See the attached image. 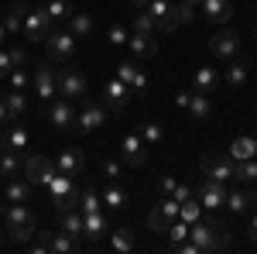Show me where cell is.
<instances>
[{
    "mask_svg": "<svg viewBox=\"0 0 257 254\" xmlns=\"http://www.w3.org/2000/svg\"><path fill=\"white\" fill-rule=\"evenodd\" d=\"M134 31H138V35H155V31H158V28H155V18H151L148 11H138V14H134Z\"/></svg>",
    "mask_w": 257,
    "mask_h": 254,
    "instance_id": "f6af8a7d",
    "label": "cell"
},
{
    "mask_svg": "<svg viewBox=\"0 0 257 254\" xmlns=\"http://www.w3.org/2000/svg\"><path fill=\"white\" fill-rule=\"evenodd\" d=\"M35 230H38L35 220H31V223H14V227H7V240H14V244H28V240H35Z\"/></svg>",
    "mask_w": 257,
    "mask_h": 254,
    "instance_id": "836d02e7",
    "label": "cell"
},
{
    "mask_svg": "<svg viewBox=\"0 0 257 254\" xmlns=\"http://www.w3.org/2000/svg\"><path fill=\"white\" fill-rule=\"evenodd\" d=\"M82 244L79 240H72L69 234H62V230H55V234L48 237V251L52 254H72V251H79Z\"/></svg>",
    "mask_w": 257,
    "mask_h": 254,
    "instance_id": "4dcf8cb0",
    "label": "cell"
},
{
    "mask_svg": "<svg viewBox=\"0 0 257 254\" xmlns=\"http://www.w3.org/2000/svg\"><path fill=\"white\" fill-rule=\"evenodd\" d=\"M21 35L28 41H45L52 35V18L45 14V7H28L24 24H21Z\"/></svg>",
    "mask_w": 257,
    "mask_h": 254,
    "instance_id": "5b68a950",
    "label": "cell"
},
{
    "mask_svg": "<svg viewBox=\"0 0 257 254\" xmlns=\"http://www.w3.org/2000/svg\"><path fill=\"white\" fill-rule=\"evenodd\" d=\"M237 45H240V35L233 28H219L216 35L209 38V52H213L216 59H233V55H237Z\"/></svg>",
    "mask_w": 257,
    "mask_h": 254,
    "instance_id": "4fadbf2b",
    "label": "cell"
},
{
    "mask_svg": "<svg viewBox=\"0 0 257 254\" xmlns=\"http://www.w3.org/2000/svg\"><path fill=\"white\" fill-rule=\"evenodd\" d=\"M134 247H138V237H134V230H131V227H117V230H110V251L131 254Z\"/></svg>",
    "mask_w": 257,
    "mask_h": 254,
    "instance_id": "44dd1931",
    "label": "cell"
},
{
    "mask_svg": "<svg viewBox=\"0 0 257 254\" xmlns=\"http://www.w3.org/2000/svg\"><path fill=\"white\" fill-rule=\"evenodd\" d=\"M96 210H103V196L93 186H86L82 189V199H79V213H96Z\"/></svg>",
    "mask_w": 257,
    "mask_h": 254,
    "instance_id": "74e56055",
    "label": "cell"
},
{
    "mask_svg": "<svg viewBox=\"0 0 257 254\" xmlns=\"http://www.w3.org/2000/svg\"><path fill=\"white\" fill-rule=\"evenodd\" d=\"M28 196H31V182L28 179H18V176L7 179V189H4L7 203H28Z\"/></svg>",
    "mask_w": 257,
    "mask_h": 254,
    "instance_id": "cb8c5ba5",
    "label": "cell"
},
{
    "mask_svg": "<svg viewBox=\"0 0 257 254\" xmlns=\"http://www.w3.org/2000/svg\"><path fill=\"white\" fill-rule=\"evenodd\" d=\"M230 213H247V206H250V199H247V189H233V193H226V203H223Z\"/></svg>",
    "mask_w": 257,
    "mask_h": 254,
    "instance_id": "60d3db41",
    "label": "cell"
},
{
    "mask_svg": "<svg viewBox=\"0 0 257 254\" xmlns=\"http://www.w3.org/2000/svg\"><path fill=\"white\" fill-rule=\"evenodd\" d=\"M0 120H11L7 117V103H4V97H0Z\"/></svg>",
    "mask_w": 257,
    "mask_h": 254,
    "instance_id": "6f0895ef",
    "label": "cell"
},
{
    "mask_svg": "<svg viewBox=\"0 0 257 254\" xmlns=\"http://www.w3.org/2000/svg\"><path fill=\"white\" fill-rule=\"evenodd\" d=\"M247 199H250V203H257V182H254V189H247Z\"/></svg>",
    "mask_w": 257,
    "mask_h": 254,
    "instance_id": "680465c9",
    "label": "cell"
},
{
    "mask_svg": "<svg viewBox=\"0 0 257 254\" xmlns=\"http://www.w3.org/2000/svg\"><path fill=\"white\" fill-rule=\"evenodd\" d=\"M103 206H110V210H123V206H127V193H123V186H117V182H110V179H106Z\"/></svg>",
    "mask_w": 257,
    "mask_h": 254,
    "instance_id": "1f68e13d",
    "label": "cell"
},
{
    "mask_svg": "<svg viewBox=\"0 0 257 254\" xmlns=\"http://www.w3.org/2000/svg\"><path fill=\"white\" fill-rule=\"evenodd\" d=\"M55 86H59V93H62L65 100H82V97H86V90H89L86 76H82L79 69H72V65H65V69L59 72Z\"/></svg>",
    "mask_w": 257,
    "mask_h": 254,
    "instance_id": "52a82bcc",
    "label": "cell"
},
{
    "mask_svg": "<svg viewBox=\"0 0 257 254\" xmlns=\"http://www.w3.org/2000/svg\"><path fill=\"white\" fill-rule=\"evenodd\" d=\"M247 237H250V240L257 244V213L250 216V227H247Z\"/></svg>",
    "mask_w": 257,
    "mask_h": 254,
    "instance_id": "9f6ffc18",
    "label": "cell"
},
{
    "mask_svg": "<svg viewBox=\"0 0 257 254\" xmlns=\"http://www.w3.org/2000/svg\"><path fill=\"white\" fill-rule=\"evenodd\" d=\"M165 237H168V244H178V240H185V237H189V223H185L182 216H175V220H172V227L165 230Z\"/></svg>",
    "mask_w": 257,
    "mask_h": 254,
    "instance_id": "ee69618b",
    "label": "cell"
},
{
    "mask_svg": "<svg viewBox=\"0 0 257 254\" xmlns=\"http://www.w3.org/2000/svg\"><path fill=\"white\" fill-rule=\"evenodd\" d=\"M199 7H202V18L209 21V24H226V21L233 18V4L230 0H202Z\"/></svg>",
    "mask_w": 257,
    "mask_h": 254,
    "instance_id": "e0dca14e",
    "label": "cell"
},
{
    "mask_svg": "<svg viewBox=\"0 0 257 254\" xmlns=\"http://www.w3.org/2000/svg\"><path fill=\"white\" fill-rule=\"evenodd\" d=\"M127 45H131V52H134L138 59H151V55L158 52V41H155V35H138V31H134V35L127 38Z\"/></svg>",
    "mask_w": 257,
    "mask_h": 254,
    "instance_id": "603a6c76",
    "label": "cell"
},
{
    "mask_svg": "<svg viewBox=\"0 0 257 254\" xmlns=\"http://www.w3.org/2000/svg\"><path fill=\"white\" fill-rule=\"evenodd\" d=\"M230 155H233V161H240V158H257V137H247V134L233 137Z\"/></svg>",
    "mask_w": 257,
    "mask_h": 254,
    "instance_id": "f1b7e54d",
    "label": "cell"
},
{
    "mask_svg": "<svg viewBox=\"0 0 257 254\" xmlns=\"http://www.w3.org/2000/svg\"><path fill=\"white\" fill-rule=\"evenodd\" d=\"M127 4H134L138 11H144V7H148V0H127Z\"/></svg>",
    "mask_w": 257,
    "mask_h": 254,
    "instance_id": "91938a15",
    "label": "cell"
},
{
    "mask_svg": "<svg viewBox=\"0 0 257 254\" xmlns=\"http://www.w3.org/2000/svg\"><path fill=\"white\" fill-rule=\"evenodd\" d=\"M24 14H28V4H24V0H14V4H11V11H7V18H4V28H7V35H21Z\"/></svg>",
    "mask_w": 257,
    "mask_h": 254,
    "instance_id": "83f0119b",
    "label": "cell"
},
{
    "mask_svg": "<svg viewBox=\"0 0 257 254\" xmlns=\"http://www.w3.org/2000/svg\"><path fill=\"white\" fill-rule=\"evenodd\" d=\"M213 90H216V69L202 65L196 72V93H213Z\"/></svg>",
    "mask_w": 257,
    "mask_h": 254,
    "instance_id": "ab89813d",
    "label": "cell"
},
{
    "mask_svg": "<svg viewBox=\"0 0 257 254\" xmlns=\"http://www.w3.org/2000/svg\"><path fill=\"white\" fill-rule=\"evenodd\" d=\"M45 14L52 18V24H55V21H69L72 18V4H69V0H48V4H45Z\"/></svg>",
    "mask_w": 257,
    "mask_h": 254,
    "instance_id": "8d00e7d4",
    "label": "cell"
},
{
    "mask_svg": "<svg viewBox=\"0 0 257 254\" xmlns=\"http://www.w3.org/2000/svg\"><path fill=\"white\" fill-rule=\"evenodd\" d=\"M4 103H7V117H11V120L24 117V110H28V103H24V93H21V90L4 93Z\"/></svg>",
    "mask_w": 257,
    "mask_h": 254,
    "instance_id": "e575fe53",
    "label": "cell"
},
{
    "mask_svg": "<svg viewBox=\"0 0 257 254\" xmlns=\"http://www.w3.org/2000/svg\"><path fill=\"white\" fill-rule=\"evenodd\" d=\"M192 196H196V189H192V186L175 182V189H172V199H175V203H185V199H192Z\"/></svg>",
    "mask_w": 257,
    "mask_h": 254,
    "instance_id": "7dc6e473",
    "label": "cell"
},
{
    "mask_svg": "<svg viewBox=\"0 0 257 254\" xmlns=\"http://www.w3.org/2000/svg\"><path fill=\"white\" fill-rule=\"evenodd\" d=\"M93 28H96V24H93V18H89L86 11H72V18H69V31H72L76 38H89Z\"/></svg>",
    "mask_w": 257,
    "mask_h": 254,
    "instance_id": "f546056e",
    "label": "cell"
},
{
    "mask_svg": "<svg viewBox=\"0 0 257 254\" xmlns=\"http://www.w3.org/2000/svg\"><path fill=\"white\" fill-rule=\"evenodd\" d=\"M0 151H4V141H0Z\"/></svg>",
    "mask_w": 257,
    "mask_h": 254,
    "instance_id": "e7e4bbea",
    "label": "cell"
},
{
    "mask_svg": "<svg viewBox=\"0 0 257 254\" xmlns=\"http://www.w3.org/2000/svg\"><path fill=\"white\" fill-rule=\"evenodd\" d=\"M127 97H131V86L123 82V79H106V86H103V107L106 110H113V114H120V110H127Z\"/></svg>",
    "mask_w": 257,
    "mask_h": 254,
    "instance_id": "8fae6325",
    "label": "cell"
},
{
    "mask_svg": "<svg viewBox=\"0 0 257 254\" xmlns=\"http://www.w3.org/2000/svg\"><path fill=\"white\" fill-rule=\"evenodd\" d=\"M106 38H110V45H127V31L120 24H110V35Z\"/></svg>",
    "mask_w": 257,
    "mask_h": 254,
    "instance_id": "c3c4849f",
    "label": "cell"
},
{
    "mask_svg": "<svg viewBox=\"0 0 257 254\" xmlns=\"http://www.w3.org/2000/svg\"><path fill=\"white\" fill-rule=\"evenodd\" d=\"M106 120H110V114H106L103 103H93L89 97H82V110H76L72 131H76V134H93V131H99Z\"/></svg>",
    "mask_w": 257,
    "mask_h": 254,
    "instance_id": "3957f363",
    "label": "cell"
},
{
    "mask_svg": "<svg viewBox=\"0 0 257 254\" xmlns=\"http://www.w3.org/2000/svg\"><path fill=\"white\" fill-rule=\"evenodd\" d=\"M24 86H28V69H24V65L11 69V90H21V93H24Z\"/></svg>",
    "mask_w": 257,
    "mask_h": 254,
    "instance_id": "bcb514c9",
    "label": "cell"
},
{
    "mask_svg": "<svg viewBox=\"0 0 257 254\" xmlns=\"http://www.w3.org/2000/svg\"><path fill=\"white\" fill-rule=\"evenodd\" d=\"M21 168H24V158H21V151H14V148H7V144H4V151H0V176L11 179V176H18Z\"/></svg>",
    "mask_w": 257,
    "mask_h": 254,
    "instance_id": "4316f807",
    "label": "cell"
},
{
    "mask_svg": "<svg viewBox=\"0 0 257 254\" xmlns=\"http://www.w3.org/2000/svg\"><path fill=\"white\" fill-rule=\"evenodd\" d=\"M82 165H86V158H82V151H76V148H65L59 155V161H55V168L65 172V176H79Z\"/></svg>",
    "mask_w": 257,
    "mask_h": 254,
    "instance_id": "7402d4cb",
    "label": "cell"
},
{
    "mask_svg": "<svg viewBox=\"0 0 257 254\" xmlns=\"http://www.w3.org/2000/svg\"><path fill=\"white\" fill-rule=\"evenodd\" d=\"M48 196H52L55 213H69V210H79L82 189L76 186V179H72V176L55 172V176H52V182H48Z\"/></svg>",
    "mask_w": 257,
    "mask_h": 254,
    "instance_id": "7a4b0ae2",
    "label": "cell"
},
{
    "mask_svg": "<svg viewBox=\"0 0 257 254\" xmlns=\"http://www.w3.org/2000/svg\"><path fill=\"white\" fill-rule=\"evenodd\" d=\"M141 137H144V144H161L165 131H161L158 120H144V124H141Z\"/></svg>",
    "mask_w": 257,
    "mask_h": 254,
    "instance_id": "7bdbcfd3",
    "label": "cell"
},
{
    "mask_svg": "<svg viewBox=\"0 0 257 254\" xmlns=\"http://www.w3.org/2000/svg\"><path fill=\"white\" fill-rule=\"evenodd\" d=\"M11 69H14V62H11V48H7V52L0 48V79L11 76Z\"/></svg>",
    "mask_w": 257,
    "mask_h": 254,
    "instance_id": "f907efd6",
    "label": "cell"
},
{
    "mask_svg": "<svg viewBox=\"0 0 257 254\" xmlns=\"http://www.w3.org/2000/svg\"><path fill=\"white\" fill-rule=\"evenodd\" d=\"M182 21H196V7L192 4H178V24Z\"/></svg>",
    "mask_w": 257,
    "mask_h": 254,
    "instance_id": "f5cc1de1",
    "label": "cell"
},
{
    "mask_svg": "<svg viewBox=\"0 0 257 254\" xmlns=\"http://www.w3.org/2000/svg\"><path fill=\"white\" fill-rule=\"evenodd\" d=\"M196 199L206 210H223V203H226V182H216V179L206 176L196 186Z\"/></svg>",
    "mask_w": 257,
    "mask_h": 254,
    "instance_id": "30bf717a",
    "label": "cell"
},
{
    "mask_svg": "<svg viewBox=\"0 0 257 254\" xmlns=\"http://www.w3.org/2000/svg\"><path fill=\"white\" fill-rule=\"evenodd\" d=\"M55 172H59V168H55V161H52V158H45V155L24 158V176H28L31 186H48Z\"/></svg>",
    "mask_w": 257,
    "mask_h": 254,
    "instance_id": "9c48e42d",
    "label": "cell"
},
{
    "mask_svg": "<svg viewBox=\"0 0 257 254\" xmlns=\"http://www.w3.org/2000/svg\"><path fill=\"white\" fill-rule=\"evenodd\" d=\"M55 69H52V62L48 59H41V62H35V93H38L41 100H52L55 97V90H59V86H55Z\"/></svg>",
    "mask_w": 257,
    "mask_h": 254,
    "instance_id": "5bb4252c",
    "label": "cell"
},
{
    "mask_svg": "<svg viewBox=\"0 0 257 254\" xmlns=\"http://www.w3.org/2000/svg\"><path fill=\"white\" fill-rule=\"evenodd\" d=\"M144 11L155 18L158 31H175L178 28V4H172V0H148Z\"/></svg>",
    "mask_w": 257,
    "mask_h": 254,
    "instance_id": "ba28073f",
    "label": "cell"
},
{
    "mask_svg": "<svg viewBox=\"0 0 257 254\" xmlns=\"http://www.w3.org/2000/svg\"><path fill=\"white\" fill-rule=\"evenodd\" d=\"M178 216H182L185 223H196L199 216H202V203H199L196 196H192V199H185V203H178Z\"/></svg>",
    "mask_w": 257,
    "mask_h": 254,
    "instance_id": "b9f144b4",
    "label": "cell"
},
{
    "mask_svg": "<svg viewBox=\"0 0 257 254\" xmlns=\"http://www.w3.org/2000/svg\"><path fill=\"white\" fill-rule=\"evenodd\" d=\"M4 38H7V28H4V24H0V45H4Z\"/></svg>",
    "mask_w": 257,
    "mask_h": 254,
    "instance_id": "94428289",
    "label": "cell"
},
{
    "mask_svg": "<svg viewBox=\"0 0 257 254\" xmlns=\"http://www.w3.org/2000/svg\"><path fill=\"white\" fill-rule=\"evenodd\" d=\"M4 144H7V148H14V151L28 148V131H24L21 124H11V127H7V134H4Z\"/></svg>",
    "mask_w": 257,
    "mask_h": 254,
    "instance_id": "f35d334b",
    "label": "cell"
},
{
    "mask_svg": "<svg viewBox=\"0 0 257 254\" xmlns=\"http://www.w3.org/2000/svg\"><path fill=\"white\" fill-rule=\"evenodd\" d=\"M4 240H7V234H4V230H0V247H4Z\"/></svg>",
    "mask_w": 257,
    "mask_h": 254,
    "instance_id": "be15d7a7",
    "label": "cell"
},
{
    "mask_svg": "<svg viewBox=\"0 0 257 254\" xmlns=\"http://www.w3.org/2000/svg\"><path fill=\"white\" fill-rule=\"evenodd\" d=\"M189 117L192 120H209L213 117V103H209V93H196L192 90V100H189Z\"/></svg>",
    "mask_w": 257,
    "mask_h": 254,
    "instance_id": "484cf974",
    "label": "cell"
},
{
    "mask_svg": "<svg viewBox=\"0 0 257 254\" xmlns=\"http://www.w3.org/2000/svg\"><path fill=\"white\" fill-rule=\"evenodd\" d=\"M11 62H14V69H18V65H28V52H24L21 45H14V48H11Z\"/></svg>",
    "mask_w": 257,
    "mask_h": 254,
    "instance_id": "816d5d0a",
    "label": "cell"
},
{
    "mask_svg": "<svg viewBox=\"0 0 257 254\" xmlns=\"http://www.w3.org/2000/svg\"><path fill=\"white\" fill-rule=\"evenodd\" d=\"M189 240H196L202 254H216V251H226L230 240H233V230L226 220H219L216 210L209 216H199L196 223H189Z\"/></svg>",
    "mask_w": 257,
    "mask_h": 254,
    "instance_id": "6da1fadb",
    "label": "cell"
},
{
    "mask_svg": "<svg viewBox=\"0 0 257 254\" xmlns=\"http://www.w3.org/2000/svg\"><path fill=\"white\" fill-rule=\"evenodd\" d=\"M158 189H161L165 196H172V189H175V176H161V179H158Z\"/></svg>",
    "mask_w": 257,
    "mask_h": 254,
    "instance_id": "db71d44e",
    "label": "cell"
},
{
    "mask_svg": "<svg viewBox=\"0 0 257 254\" xmlns=\"http://www.w3.org/2000/svg\"><path fill=\"white\" fill-rule=\"evenodd\" d=\"M250 65H254V59H250V55H240V59H233V65L226 69V86H230V90H240V86L247 82Z\"/></svg>",
    "mask_w": 257,
    "mask_h": 254,
    "instance_id": "ffe728a7",
    "label": "cell"
},
{
    "mask_svg": "<svg viewBox=\"0 0 257 254\" xmlns=\"http://www.w3.org/2000/svg\"><path fill=\"white\" fill-rule=\"evenodd\" d=\"M189 100H192V93H189V90H178V93H175V103L182 107V110L189 107Z\"/></svg>",
    "mask_w": 257,
    "mask_h": 254,
    "instance_id": "11a10c76",
    "label": "cell"
},
{
    "mask_svg": "<svg viewBox=\"0 0 257 254\" xmlns=\"http://www.w3.org/2000/svg\"><path fill=\"white\" fill-rule=\"evenodd\" d=\"M59 230H62V234H69L72 240H79V244H82V213H79V210L59 213Z\"/></svg>",
    "mask_w": 257,
    "mask_h": 254,
    "instance_id": "d4e9b609",
    "label": "cell"
},
{
    "mask_svg": "<svg viewBox=\"0 0 257 254\" xmlns=\"http://www.w3.org/2000/svg\"><path fill=\"white\" fill-rule=\"evenodd\" d=\"M120 155H123V161H127L131 168H141V165L148 161V144H144V137L127 134L123 141H120Z\"/></svg>",
    "mask_w": 257,
    "mask_h": 254,
    "instance_id": "9a60e30c",
    "label": "cell"
},
{
    "mask_svg": "<svg viewBox=\"0 0 257 254\" xmlns=\"http://www.w3.org/2000/svg\"><path fill=\"white\" fill-rule=\"evenodd\" d=\"M117 79L131 86V93H148V76L141 72L134 62H117Z\"/></svg>",
    "mask_w": 257,
    "mask_h": 254,
    "instance_id": "2e32d148",
    "label": "cell"
},
{
    "mask_svg": "<svg viewBox=\"0 0 257 254\" xmlns=\"http://www.w3.org/2000/svg\"><path fill=\"white\" fill-rule=\"evenodd\" d=\"M182 4H192V7H199V4H202V0H182Z\"/></svg>",
    "mask_w": 257,
    "mask_h": 254,
    "instance_id": "6125c7cd",
    "label": "cell"
},
{
    "mask_svg": "<svg viewBox=\"0 0 257 254\" xmlns=\"http://www.w3.org/2000/svg\"><path fill=\"white\" fill-rule=\"evenodd\" d=\"M103 176L110 179V182H117L120 179V161H110V158H106V161H103Z\"/></svg>",
    "mask_w": 257,
    "mask_h": 254,
    "instance_id": "681fc988",
    "label": "cell"
},
{
    "mask_svg": "<svg viewBox=\"0 0 257 254\" xmlns=\"http://www.w3.org/2000/svg\"><path fill=\"white\" fill-rule=\"evenodd\" d=\"M110 230V223H106V213L96 210V213H82V237L86 240H103Z\"/></svg>",
    "mask_w": 257,
    "mask_h": 254,
    "instance_id": "ac0fdd59",
    "label": "cell"
},
{
    "mask_svg": "<svg viewBox=\"0 0 257 254\" xmlns=\"http://www.w3.org/2000/svg\"><path fill=\"white\" fill-rule=\"evenodd\" d=\"M178 216V203L172 196H165V203H158L151 213H148V227L155 230V234H165L168 227H172V220Z\"/></svg>",
    "mask_w": 257,
    "mask_h": 254,
    "instance_id": "7c38bea8",
    "label": "cell"
},
{
    "mask_svg": "<svg viewBox=\"0 0 257 254\" xmlns=\"http://www.w3.org/2000/svg\"><path fill=\"white\" fill-rule=\"evenodd\" d=\"M76 55V35L72 31H52L45 38V59L55 65H69Z\"/></svg>",
    "mask_w": 257,
    "mask_h": 254,
    "instance_id": "277c9868",
    "label": "cell"
},
{
    "mask_svg": "<svg viewBox=\"0 0 257 254\" xmlns=\"http://www.w3.org/2000/svg\"><path fill=\"white\" fill-rule=\"evenodd\" d=\"M48 120L55 124V127H62V131H69L72 127V120H76V110H72V103L62 97V100H52L48 103Z\"/></svg>",
    "mask_w": 257,
    "mask_h": 254,
    "instance_id": "d6986e66",
    "label": "cell"
},
{
    "mask_svg": "<svg viewBox=\"0 0 257 254\" xmlns=\"http://www.w3.org/2000/svg\"><path fill=\"white\" fill-rule=\"evenodd\" d=\"M233 179L254 186L257 182V158H240V161H233Z\"/></svg>",
    "mask_w": 257,
    "mask_h": 254,
    "instance_id": "d6a6232c",
    "label": "cell"
},
{
    "mask_svg": "<svg viewBox=\"0 0 257 254\" xmlns=\"http://www.w3.org/2000/svg\"><path fill=\"white\" fill-rule=\"evenodd\" d=\"M202 172L216 182H230L233 179V155L230 151H206L202 155Z\"/></svg>",
    "mask_w": 257,
    "mask_h": 254,
    "instance_id": "8992f818",
    "label": "cell"
},
{
    "mask_svg": "<svg viewBox=\"0 0 257 254\" xmlns=\"http://www.w3.org/2000/svg\"><path fill=\"white\" fill-rule=\"evenodd\" d=\"M4 220H7V227H14V223H31L35 216H31V210H28L24 203H11V206L4 210Z\"/></svg>",
    "mask_w": 257,
    "mask_h": 254,
    "instance_id": "d590c367",
    "label": "cell"
}]
</instances>
